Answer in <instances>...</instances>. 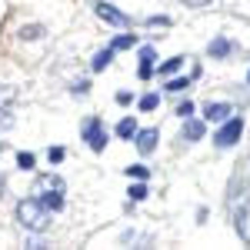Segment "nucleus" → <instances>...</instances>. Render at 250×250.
Returning a JSON list of instances; mask_svg holds the SVG:
<instances>
[{
    "label": "nucleus",
    "mask_w": 250,
    "mask_h": 250,
    "mask_svg": "<svg viewBox=\"0 0 250 250\" xmlns=\"http://www.w3.org/2000/svg\"><path fill=\"white\" fill-rule=\"evenodd\" d=\"M204 120H193V117H187V124H184V140H200L204 137Z\"/></svg>",
    "instance_id": "1a4fd4ad"
},
{
    "label": "nucleus",
    "mask_w": 250,
    "mask_h": 250,
    "mask_svg": "<svg viewBox=\"0 0 250 250\" xmlns=\"http://www.w3.org/2000/svg\"><path fill=\"white\" fill-rule=\"evenodd\" d=\"M180 67H184V57H173V60H167V63H160V67H157V74H160V77H173Z\"/></svg>",
    "instance_id": "f8f14e48"
},
{
    "label": "nucleus",
    "mask_w": 250,
    "mask_h": 250,
    "mask_svg": "<svg viewBox=\"0 0 250 250\" xmlns=\"http://www.w3.org/2000/svg\"><path fill=\"white\" fill-rule=\"evenodd\" d=\"M160 107V97L157 94H144L140 97V110H157Z\"/></svg>",
    "instance_id": "4468645a"
},
{
    "label": "nucleus",
    "mask_w": 250,
    "mask_h": 250,
    "mask_svg": "<svg viewBox=\"0 0 250 250\" xmlns=\"http://www.w3.org/2000/svg\"><path fill=\"white\" fill-rule=\"evenodd\" d=\"M114 47H107V50H100V54H97L94 57V63H90V67H94V70H104V67H110V60H114Z\"/></svg>",
    "instance_id": "ddd939ff"
},
{
    "label": "nucleus",
    "mask_w": 250,
    "mask_h": 250,
    "mask_svg": "<svg viewBox=\"0 0 250 250\" xmlns=\"http://www.w3.org/2000/svg\"><path fill=\"white\" fill-rule=\"evenodd\" d=\"M83 137H87V144H90V150H97V154H100V150H104V147H107V134H104V124H100V120H87V124H83Z\"/></svg>",
    "instance_id": "20e7f679"
},
{
    "label": "nucleus",
    "mask_w": 250,
    "mask_h": 250,
    "mask_svg": "<svg viewBox=\"0 0 250 250\" xmlns=\"http://www.w3.org/2000/svg\"><path fill=\"white\" fill-rule=\"evenodd\" d=\"M177 114H180L184 120H187V117L193 114V104H190V100H187V104H180V107H177Z\"/></svg>",
    "instance_id": "4be33fe9"
},
{
    "label": "nucleus",
    "mask_w": 250,
    "mask_h": 250,
    "mask_svg": "<svg viewBox=\"0 0 250 250\" xmlns=\"http://www.w3.org/2000/svg\"><path fill=\"white\" fill-rule=\"evenodd\" d=\"M127 177H130V180H144V177H147V167H144V164H134V167H127Z\"/></svg>",
    "instance_id": "6ab92c4d"
},
{
    "label": "nucleus",
    "mask_w": 250,
    "mask_h": 250,
    "mask_svg": "<svg viewBox=\"0 0 250 250\" xmlns=\"http://www.w3.org/2000/svg\"><path fill=\"white\" fill-rule=\"evenodd\" d=\"M134 43H137L134 34H124V37H117L114 43H110V47H114V50H127V47H134Z\"/></svg>",
    "instance_id": "dca6fc26"
},
{
    "label": "nucleus",
    "mask_w": 250,
    "mask_h": 250,
    "mask_svg": "<svg viewBox=\"0 0 250 250\" xmlns=\"http://www.w3.org/2000/svg\"><path fill=\"white\" fill-rule=\"evenodd\" d=\"M230 114H233L230 104H207V110H204L207 124H224V120H227Z\"/></svg>",
    "instance_id": "0eeeda50"
},
{
    "label": "nucleus",
    "mask_w": 250,
    "mask_h": 250,
    "mask_svg": "<svg viewBox=\"0 0 250 250\" xmlns=\"http://www.w3.org/2000/svg\"><path fill=\"white\" fill-rule=\"evenodd\" d=\"M184 3H187V7H207L210 0H184Z\"/></svg>",
    "instance_id": "393cba45"
},
{
    "label": "nucleus",
    "mask_w": 250,
    "mask_h": 250,
    "mask_svg": "<svg viewBox=\"0 0 250 250\" xmlns=\"http://www.w3.org/2000/svg\"><path fill=\"white\" fill-rule=\"evenodd\" d=\"M134 134H137V120L134 117H124V120L117 124V137H120V140H134Z\"/></svg>",
    "instance_id": "9d476101"
},
{
    "label": "nucleus",
    "mask_w": 250,
    "mask_h": 250,
    "mask_svg": "<svg viewBox=\"0 0 250 250\" xmlns=\"http://www.w3.org/2000/svg\"><path fill=\"white\" fill-rule=\"evenodd\" d=\"M94 10H97L100 20H107V23H114V27H130V17L120 14L117 7H110V3H94Z\"/></svg>",
    "instance_id": "39448f33"
},
{
    "label": "nucleus",
    "mask_w": 250,
    "mask_h": 250,
    "mask_svg": "<svg viewBox=\"0 0 250 250\" xmlns=\"http://www.w3.org/2000/svg\"><path fill=\"white\" fill-rule=\"evenodd\" d=\"M154 63H157V50L154 47H140V80H147L154 74Z\"/></svg>",
    "instance_id": "6e6552de"
},
{
    "label": "nucleus",
    "mask_w": 250,
    "mask_h": 250,
    "mask_svg": "<svg viewBox=\"0 0 250 250\" xmlns=\"http://www.w3.org/2000/svg\"><path fill=\"white\" fill-rule=\"evenodd\" d=\"M50 164H60V160H63V147H50Z\"/></svg>",
    "instance_id": "412c9836"
},
{
    "label": "nucleus",
    "mask_w": 250,
    "mask_h": 250,
    "mask_svg": "<svg viewBox=\"0 0 250 250\" xmlns=\"http://www.w3.org/2000/svg\"><path fill=\"white\" fill-rule=\"evenodd\" d=\"M144 197H147V187L144 184H134L130 187V200H144Z\"/></svg>",
    "instance_id": "aec40b11"
},
{
    "label": "nucleus",
    "mask_w": 250,
    "mask_h": 250,
    "mask_svg": "<svg viewBox=\"0 0 250 250\" xmlns=\"http://www.w3.org/2000/svg\"><path fill=\"white\" fill-rule=\"evenodd\" d=\"M17 220H20V227H27V230H34V233H43L50 227V210L40 204L37 197H30V200H20L17 204Z\"/></svg>",
    "instance_id": "f257e3e1"
},
{
    "label": "nucleus",
    "mask_w": 250,
    "mask_h": 250,
    "mask_svg": "<svg viewBox=\"0 0 250 250\" xmlns=\"http://www.w3.org/2000/svg\"><path fill=\"white\" fill-rule=\"evenodd\" d=\"M210 57H227L230 54V40H224V37H217V40H210Z\"/></svg>",
    "instance_id": "9b49d317"
},
{
    "label": "nucleus",
    "mask_w": 250,
    "mask_h": 250,
    "mask_svg": "<svg viewBox=\"0 0 250 250\" xmlns=\"http://www.w3.org/2000/svg\"><path fill=\"white\" fill-rule=\"evenodd\" d=\"M87 90H90V83H87V80H80V83H74V94H87Z\"/></svg>",
    "instance_id": "b1692460"
},
{
    "label": "nucleus",
    "mask_w": 250,
    "mask_h": 250,
    "mask_svg": "<svg viewBox=\"0 0 250 250\" xmlns=\"http://www.w3.org/2000/svg\"><path fill=\"white\" fill-rule=\"evenodd\" d=\"M240 134H244V120H240V117H227L224 127L213 134V144H217V147H233V144L240 140Z\"/></svg>",
    "instance_id": "7ed1b4c3"
},
{
    "label": "nucleus",
    "mask_w": 250,
    "mask_h": 250,
    "mask_svg": "<svg viewBox=\"0 0 250 250\" xmlns=\"http://www.w3.org/2000/svg\"><path fill=\"white\" fill-rule=\"evenodd\" d=\"M34 164H37V157H34V154H27V150L17 154V167H20V170H34Z\"/></svg>",
    "instance_id": "2eb2a0df"
},
{
    "label": "nucleus",
    "mask_w": 250,
    "mask_h": 250,
    "mask_svg": "<svg viewBox=\"0 0 250 250\" xmlns=\"http://www.w3.org/2000/svg\"><path fill=\"white\" fill-rule=\"evenodd\" d=\"M147 23H150V27H167V23H170V17H150Z\"/></svg>",
    "instance_id": "5701e85b"
},
{
    "label": "nucleus",
    "mask_w": 250,
    "mask_h": 250,
    "mask_svg": "<svg viewBox=\"0 0 250 250\" xmlns=\"http://www.w3.org/2000/svg\"><path fill=\"white\" fill-rule=\"evenodd\" d=\"M63 190H67V184L60 177H54V173H43V177H37V184H34V193H37V200L47 210H60L63 207Z\"/></svg>",
    "instance_id": "f03ea898"
},
{
    "label": "nucleus",
    "mask_w": 250,
    "mask_h": 250,
    "mask_svg": "<svg viewBox=\"0 0 250 250\" xmlns=\"http://www.w3.org/2000/svg\"><path fill=\"white\" fill-rule=\"evenodd\" d=\"M157 137H160V134H157L154 127H147V130H137V134H134L137 150H140V154H150V150L157 147Z\"/></svg>",
    "instance_id": "423d86ee"
},
{
    "label": "nucleus",
    "mask_w": 250,
    "mask_h": 250,
    "mask_svg": "<svg viewBox=\"0 0 250 250\" xmlns=\"http://www.w3.org/2000/svg\"><path fill=\"white\" fill-rule=\"evenodd\" d=\"M20 37L23 40H37V37H43V27H20Z\"/></svg>",
    "instance_id": "f3484780"
},
{
    "label": "nucleus",
    "mask_w": 250,
    "mask_h": 250,
    "mask_svg": "<svg viewBox=\"0 0 250 250\" xmlns=\"http://www.w3.org/2000/svg\"><path fill=\"white\" fill-rule=\"evenodd\" d=\"M184 87H190V80H187V77H173L170 83H167V90H170V94H180Z\"/></svg>",
    "instance_id": "a211bd4d"
}]
</instances>
